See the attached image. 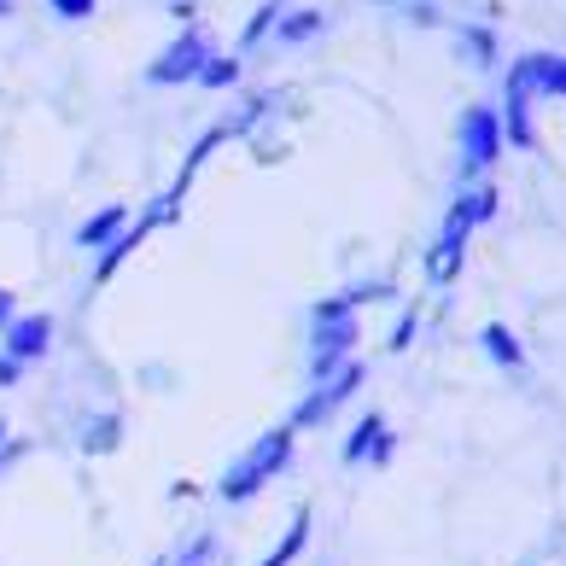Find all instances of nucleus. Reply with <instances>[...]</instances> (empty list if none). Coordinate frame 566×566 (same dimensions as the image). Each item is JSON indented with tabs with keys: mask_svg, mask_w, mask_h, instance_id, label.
<instances>
[{
	"mask_svg": "<svg viewBox=\"0 0 566 566\" xmlns=\"http://www.w3.org/2000/svg\"><path fill=\"white\" fill-rule=\"evenodd\" d=\"M0 350H7L12 363L35 368L41 356L53 350V316H48V310H30V316H24V310H18V316H12V327L0 333Z\"/></svg>",
	"mask_w": 566,
	"mask_h": 566,
	"instance_id": "nucleus-7",
	"label": "nucleus"
},
{
	"mask_svg": "<svg viewBox=\"0 0 566 566\" xmlns=\"http://www.w3.org/2000/svg\"><path fill=\"white\" fill-rule=\"evenodd\" d=\"M468 240H473V222L450 205V217H444V228H438V240L427 251V281L432 286H450L461 275V263H468Z\"/></svg>",
	"mask_w": 566,
	"mask_h": 566,
	"instance_id": "nucleus-6",
	"label": "nucleus"
},
{
	"mask_svg": "<svg viewBox=\"0 0 566 566\" xmlns=\"http://www.w3.org/2000/svg\"><path fill=\"white\" fill-rule=\"evenodd\" d=\"M327 30V18L322 12H281V24H275V41H281V48H298V41H310V35H322Z\"/></svg>",
	"mask_w": 566,
	"mask_h": 566,
	"instance_id": "nucleus-16",
	"label": "nucleus"
},
{
	"mask_svg": "<svg viewBox=\"0 0 566 566\" xmlns=\"http://www.w3.org/2000/svg\"><path fill=\"white\" fill-rule=\"evenodd\" d=\"M117 438H123V415L106 409V415H94V421H82V438H76V444L88 450V455H106V450H117Z\"/></svg>",
	"mask_w": 566,
	"mask_h": 566,
	"instance_id": "nucleus-14",
	"label": "nucleus"
},
{
	"mask_svg": "<svg viewBox=\"0 0 566 566\" xmlns=\"http://www.w3.org/2000/svg\"><path fill=\"white\" fill-rule=\"evenodd\" d=\"M403 7H427V0H403Z\"/></svg>",
	"mask_w": 566,
	"mask_h": 566,
	"instance_id": "nucleus-27",
	"label": "nucleus"
},
{
	"mask_svg": "<svg viewBox=\"0 0 566 566\" xmlns=\"http://www.w3.org/2000/svg\"><path fill=\"white\" fill-rule=\"evenodd\" d=\"M48 7L65 18V24H82V18H94V12H99V0H48Z\"/></svg>",
	"mask_w": 566,
	"mask_h": 566,
	"instance_id": "nucleus-21",
	"label": "nucleus"
},
{
	"mask_svg": "<svg viewBox=\"0 0 566 566\" xmlns=\"http://www.w3.org/2000/svg\"><path fill=\"white\" fill-rule=\"evenodd\" d=\"M12 461H18V444H12V427H7V421H0V473H7V468H12Z\"/></svg>",
	"mask_w": 566,
	"mask_h": 566,
	"instance_id": "nucleus-24",
	"label": "nucleus"
},
{
	"mask_svg": "<svg viewBox=\"0 0 566 566\" xmlns=\"http://www.w3.org/2000/svg\"><path fill=\"white\" fill-rule=\"evenodd\" d=\"M281 12H286V0H263V7L251 12V24H245V48H258V41H269V35H275Z\"/></svg>",
	"mask_w": 566,
	"mask_h": 566,
	"instance_id": "nucleus-17",
	"label": "nucleus"
},
{
	"mask_svg": "<svg viewBox=\"0 0 566 566\" xmlns=\"http://www.w3.org/2000/svg\"><path fill=\"white\" fill-rule=\"evenodd\" d=\"M24 374H30L24 363H12V356H7V350H0V391H12V386H24Z\"/></svg>",
	"mask_w": 566,
	"mask_h": 566,
	"instance_id": "nucleus-23",
	"label": "nucleus"
},
{
	"mask_svg": "<svg viewBox=\"0 0 566 566\" xmlns=\"http://www.w3.org/2000/svg\"><path fill=\"white\" fill-rule=\"evenodd\" d=\"M391 455H397V432H391V421L380 409H368L363 421L350 427V438H345V461H350V468H363V461H368V468H386Z\"/></svg>",
	"mask_w": 566,
	"mask_h": 566,
	"instance_id": "nucleus-8",
	"label": "nucleus"
},
{
	"mask_svg": "<svg viewBox=\"0 0 566 566\" xmlns=\"http://www.w3.org/2000/svg\"><path fill=\"white\" fill-rule=\"evenodd\" d=\"M146 234H153V228H146V222H135V228H123V234H117V240H112L106 251H99V263H94V281L106 286V281L117 275V269L129 263V258H135L140 245H146Z\"/></svg>",
	"mask_w": 566,
	"mask_h": 566,
	"instance_id": "nucleus-11",
	"label": "nucleus"
},
{
	"mask_svg": "<svg viewBox=\"0 0 566 566\" xmlns=\"http://www.w3.org/2000/svg\"><path fill=\"white\" fill-rule=\"evenodd\" d=\"M12 316H18V298H12V292H7V286H0V333H7V327H12Z\"/></svg>",
	"mask_w": 566,
	"mask_h": 566,
	"instance_id": "nucleus-25",
	"label": "nucleus"
},
{
	"mask_svg": "<svg viewBox=\"0 0 566 566\" xmlns=\"http://www.w3.org/2000/svg\"><path fill=\"white\" fill-rule=\"evenodd\" d=\"M502 106H509V112H496V123H502V140H514V146H537V129H532V82H526V59H514V65H509V94H502Z\"/></svg>",
	"mask_w": 566,
	"mask_h": 566,
	"instance_id": "nucleus-9",
	"label": "nucleus"
},
{
	"mask_svg": "<svg viewBox=\"0 0 566 566\" xmlns=\"http://www.w3.org/2000/svg\"><path fill=\"white\" fill-rule=\"evenodd\" d=\"M502 123H496V106H468L461 112V181L485 176L491 164L502 158Z\"/></svg>",
	"mask_w": 566,
	"mask_h": 566,
	"instance_id": "nucleus-4",
	"label": "nucleus"
},
{
	"mask_svg": "<svg viewBox=\"0 0 566 566\" xmlns=\"http://www.w3.org/2000/svg\"><path fill=\"white\" fill-rule=\"evenodd\" d=\"M356 339H363V316H356L339 292L310 310V386L327 380L333 368H345L356 356Z\"/></svg>",
	"mask_w": 566,
	"mask_h": 566,
	"instance_id": "nucleus-2",
	"label": "nucleus"
},
{
	"mask_svg": "<svg viewBox=\"0 0 566 566\" xmlns=\"http://www.w3.org/2000/svg\"><path fill=\"white\" fill-rule=\"evenodd\" d=\"M415 333H421V310H403V322H397V333H391V350H409Z\"/></svg>",
	"mask_w": 566,
	"mask_h": 566,
	"instance_id": "nucleus-22",
	"label": "nucleus"
},
{
	"mask_svg": "<svg viewBox=\"0 0 566 566\" xmlns=\"http://www.w3.org/2000/svg\"><path fill=\"white\" fill-rule=\"evenodd\" d=\"M356 386H363V363L350 356L345 368H333L327 380H316V386L304 391V403L292 409V421H286V427H292V432H310V427L333 421V415H339V403H350V397H356Z\"/></svg>",
	"mask_w": 566,
	"mask_h": 566,
	"instance_id": "nucleus-3",
	"label": "nucleus"
},
{
	"mask_svg": "<svg viewBox=\"0 0 566 566\" xmlns=\"http://www.w3.org/2000/svg\"><path fill=\"white\" fill-rule=\"evenodd\" d=\"M520 59H526L532 94H560L566 99V53H520Z\"/></svg>",
	"mask_w": 566,
	"mask_h": 566,
	"instance_id": "nucleus-12",
	"label": "nucleus"
},
{
	"mask_svg": "<svg viewBox=\"0 0 566 566\" xmlns=\"http://www.w3.org/2000/svg\"><path fill=\"white\" fill-rule=\"evenodd\" d=\"M205 59H211V41H205V30H181L170 48H164L153 65H146V82H158V88H181V82H199Z\"/></svg>",
	"mask_w": 566,
	"mask_h": 566,
	"instance_id": "nucleus-5",
	"label": "nucleus"
},
{
	"mask_svg": "<svg viewBox=\"0 0 566 566\" xmlns=\"http://www.w3.org/2000/svg\"><path fill=\"white\" fill-rule=\"evenodd\" d=\"M0 18H12V0H0Z\"/></svg>",
	"mask_w": 566,
	"mask_h": 566,
	"instance_id": "nucleus-26",
	"label": "nucleus"
},
{
	"mask_svg": "<svg viewBox=\"0 0 566 566\" xmlns=\"http://www.w3.org/2000/svg\"><path fill=\"white\" fill-rule=\"evenodd\" d=\"M461 48L473 53V65H491V59H496V35L485 24H461Z\"/></svg>",
	"mask_w": 566,
	"mask_h": 566,
	"instance_id": "nucleus-19",
	"label": "nucleus"
},
{
	"mask_svg": "<svg viewBox=\"0 0 566 566\" xmlns=\"http://www.w3.org/2000/svg\"><path fill=\"white\" fill-rule=\"evenodd\" d=\"M339 298L350 304V310H363V304H380V298H391V286L386 281H356V286H345Z\"/></svg>",
	"mask_w": 566,
	"mask_h": 566,
	"instance_id": "nucleus-20",
	"label": "nucleus"
},
{
	"mask_svg": "<svg viewBox=\"0 0 566 566\" xmlns=\"http://www.w3.org/2000/svg\"><path fill=\"white\" fill-rule=\"evenodd\" d=\"M479 345H485V356H491L496 368H520V363H526V345L514 339V327H509V322H485Z\"/></svg>",
	"mask_w": 566,
	"mask_h": 566,
	"instance_id": "nucleus-13",
	"label": "nucleus"
},
{
	"mask_svg": "<svg viewBox=\"0 0 566 566\" xmlns=\"http://www.w3.org/2000/svg\"><path fill=\"white\" fill-rule=\"evenodd\" d=\"M240 82V59H205V71H199V88H234Z\"/></svg>",
	"mask_w": 566,
	"mask_h": 566,
	"instance_id": "nucleus-18",
	"label": "nucleus"
},
{
	"mask_svg": "<svg viewBox=\"0 0 566 566\" xmlns=\"http://www.w3.org/2000/svg\"><path fill=\"white\" fill-rule=\"evenodd\" d=\"M304 543H310V509H298V514H292V526H286V537L275 543V549H269L258 566H292V560H298L304 555Z\"/></svg>",
	"mask_w": 566,
	"mask_h": 566,
	"instance_id": "nucleus-15",
	"label": "nucleus"
},
{
	"mask_svg": "<svg viewBox=\"0 0 566 566\" xmlns=\"http://www.w3.org/2000/svg\"><path fill=\"white\" fill-rule=\"evenodd\" d=\"M292 450H298V432H292V427H269L240 461H228V473L217 479V496L222 502H251V496L269 485V479L286 473Z\"/></svg>",
	"mask_w": 566,
	"mask_h": 566,
	"instance_id": "nucleus-1",
	"label": "nucleus"
},
{
	"mask_svg": "<svg viewBox=\"0 0 566 566\" xmlns=\"http://www.w3.org/2000/svg\"><path fill=\"white\" fill-rule=\"evenodd\" d=\"M123 228H129V205H99V211L76 228V245H82V251H106Z\"/></svg>",
	"mask_w": 566,
	"mask_h": 566,
	"instance_id": "nucleus-10",
	"label": "nucleus"
}]
</instances>
